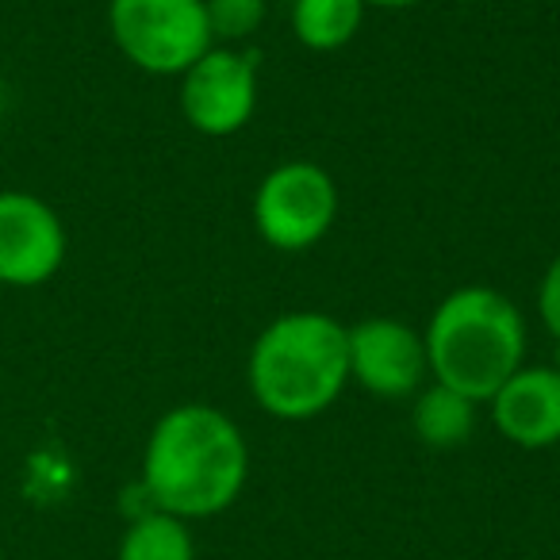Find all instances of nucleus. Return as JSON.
<instances>
[{
  "label": "nucleus",
  "mask_w": 560,
  "mask_h": 560,
  "mask_svg": "<svg viewBox=\"0 0 560 560\" xmlns=\"http://www.w3.org/2000/svg\"><path fill=\"white\" fill-rule=\"evenodd\" d=\"M246 442L223 411L185 404L154 422L142 457V488L173 518H208L246 483Z\"/></svg>",
  "instance_id": "nucleus-1"
},
{
  "label": "nucleus",
  "mask_w": 560,
  "mask_h": 560,
  "mask_svg": "<svg viewBox=\"0 0 560 560\" xmlns=\"http://www.w3.org/2000/svg\"><path fill=\"white\" fill-rule=\"evenodd\" d=\"M246 381L272 419H315L350 384V327L323 312L280 315L257 335Z\"/></svg>",
  "instance_id": "nucleus-2"
},
{
  "label": "nucleus",
  "mask_w": 560,
  "mask_h": 560,
  "mask_svg": "<svg viewBox=\"0 0 560 560\" xmlns=\"http://www.w3.org/2000/svg\"><path fill=\"white\" fill-rule=\"evenodd\" d=\"M422 338L434 381L472 404H488L526 365V319L518 304L483 284L450 292Z\"/></svg>",
  "instance_id": "nucleus-3"
},
{
  "label": "nucleus",
  "mask_w": 560,
  "mask_h": 560,
  "mask_svg": "<svg viewBox=\"0 0 560 560\" xmlns=\"http://www.w3.org/2000/svg\"><path fill=\"white\" fill-rule=\"evenodd\" d=\"M108 32L119 55L154 78H180L215 47L203 0H108Z\"/></svg>",
  "instance_id": "nucleus-4"
},
{
  "label": "nucleus",
  "mask_w": 560,
  "mask_h": 560,
  "mask_svg": "<svg viewBox=\"0 0 560 560\" xmlns=\"http://www.w3.org/2000/svg\"><path fill=\"white\" fill-rule=\"evenodd\" d=\"M338 215V185L315 162H284L254 192V226L272 249L304 254L319 246Z\"/></svg>",
  "instance_id": "nucleus-5"
},
{
  "label": "nucleus",
  "mask_w": 560,
  "mask_h": 560,
  "mask_svg": "<svg viewBox=\"0 0 560 560\" xmlns=\"http://www.w3.org/2000/svg\"><path fill=\"white\" fill-rule=\"evenodd\" d=\"M180 112L208 139L238 135L257 112V55L211 47L180 73Z\"/></svg>",
  "instance_id": "nucleus-6"
},
{
  "label": "nucleus",
  "mask_w": 560,
  "mask_h": 560,
  "mask_svg": "<svg viewBox=\"0 0 560 560\" xmlns=\"http://www.w3.org/2000/svg\"><path fill=\"white\" fill-rule=\"evenodd\" d=\"M66 261V226L47 200L0 192V284L39 289Z\"/></svg>",
  "instance_id": "nucleus-7"
},
{
  "label": "nucleus",
  "mask_w": 560,
  "mask_h": 560,
  "mask_svg": "<svg viewBox=\"0 0 560 560\" xmlns=\"http://www.w3.org/2000/svg\"><path fill=\"white\" fill-rule=\"evenodd\" d=\"M430 373L427 338L388 315L350 327V381L381 399H404Z\"/></svg>",
  "instance_id": "nucleus-8"
},
{
  "label": "nucleus",
  "mask_w": 560,
  "mask_h": 560,
  "mask_svg": "<svg viewBox=\"0 0 560 560\" xmlns=\"http://www.w3.org/2000/svg\"><path fill=\"white\" fill-rule=\"evenodd\" d=\"M491 404V422L506 442L522 450H545L560 442V369L522 365Z\"/></svg>",
  "instance_id": "nucleus-9"
},
{
  "label": "nucleus",
  "mask_w": 560,
  "mask_h": 560,
  "mask_svg": "<svg viewBox=\"0 0 560 560\" xmlns=\"http://www.w3.org/2000/svg\"><path fill=\"white\" fill-rule=\"evenodd\" d=\"M365 0H292V35L315 55L342 50L365 20Z\"/></svg>",
  "instance_id": "nucleus-10"
},
{
  "label": "nucleus",
  "mask_w": 560,
  "mask_h": 560,
  "mask_svg": "<svg viewBox=\"0 0 560 560\" xmlns=\"http://www.w3.org/2000/svg\"><path fill=\"white\" fill-rule=\"evenodd\" d=\"M472 407H476L472 399L457 396L445 384H434L415 404V434L427 445H434V450H453V445H460L472 434V422H476Z\"/></svg>",
  "instance_id": "nucleus-11"
},
{
  "label": "nucleus",
  "mask_w": 560,
  "mask_h": 560,
  "mask_svg": "<svg viewBox=\"0 0 560 560\" xmlns=\"http://www.w3.org/2000/svg\"><path fill=\"white\" fill-rule=\"evenodd\" d=\"M119 560H196L185 522L165 511L142 514L119 541Z\"/></svg>",
  "instance_id": "nucleus-12"
},
{
  "label": "nucleus",
  "mask_w": 560,
  "mask_h": 560,
  "mask_svg": "<svg viewBox=\"0 0 560 560\" xmlns=\"http://www.w3.org/2000/svg\"><path fill=\"white\" fill-rule=\"evenodd\" d=\"M208 4L211 39H246L265 20V0H203Z\"/></svg>",
  "instance_id": "nucleus-13"
},
{
  "label": "nucleus",
  "mask_w": 560,
  "mask_h": 560,
  "mask_svg": "<svg viewBox=\"0 0 560 560\" xmlns=\"http://www.w3.org/2000/svg\"><path fill=\"white\" fill-rule=\"evenodd\" d=\"M537 315H541L545 330H549L560 346V254L552 257L549 269H545V277H541V289H537Z\"/></svg>",
  "instance_id": "nucleus-14"
},
{
  "label": "nucleus",
  "mask_w": 560,
  "mask_h": 560,
  "mask_svg": "<svg viewBox=\"0 0 560 560\" xmlns=\"http://www.w3.org/2000/svg\"><path fill=\"white\" fill-rule=\"evenodd\" d=\"M365 4H373V9H411V4H422V0H365Z\"/></svg>",
  "instance_id": "nucleus-15"
},
{
  "label": "nucleus",
  "mask_w": 560,
  "mask_h": 560,
  "mask_svg": "<svg viewBox=\"0 0 560 560\" xmlns=\"http://www.w3.org/2000/svg\"><path fill=\"white\" fill-rule=\"evenodd\" d=\"M0 108H4V78H0Z\"/></svg>",
  "instance_id": "nucleus-16"
}]
</instances>
